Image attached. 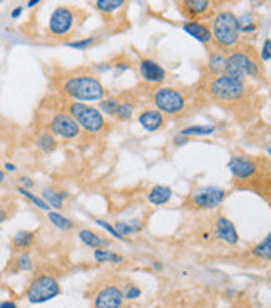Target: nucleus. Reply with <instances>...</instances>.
<instances>
[{
    "label": "nucleus",
    "mask_w": 271,
    "mask_h": 308,
    "mask_svg": "<svg viewBox=\"0 0 271 308\" xmlns=\"http://www.w3.org/2000/svg\"><path fill=\"white\" fill-rule=\"evenodd\" d=\"M64 94L79 102H99L106 98V87L94 76H74L64 82Z\"/></svg>",
    "instance_id": "nucleus-1"
},
{
    "label": "nucleus",
    "mask_w": 271,
    "mask_h": 308,
    "mask_svg": "<svg viewBox=\"0 0 271 308\" xmlns=\"http://www.w3.org/2000/svg\"><path fill=\"white\" fill-rule=\"evenodd\" d=\"M246 92V84L241 79H234L226 74L214 76L208 82V94L214 101L223 102V104H234L243 99Z\"/></svg>",
    "instance_id": "nucleus-2"
},
{
    "label": "nucleus",
    "mask_w": 271,
    "mask_h": 308,
    "mask_svg": "<svg viewBox=\"0 0 271 308\" xmlns=\"http://www.w3.org/2000/svg\"><path fill=\"white\" fill-rule=\"evenodd\" d=\"M211 35L216 40V44L223 49H231L239 42V29H238V17L230 10L219 12L213 20Z\"/></svg>",
    "instance_id": "nucleus-3"
},
{
    "label": "nucleus",
    "mask_w": 271,
    "mask_h": 308,
    "mask_svg": "<svg viewBox=\"0 0 271 308\" xmlns=\"http://www.w3.org/2000/svg\"><path fill=\"white\" fill-rule=\"evenodd\" d=\"M77 124L81 126V129H84L89 134H97L102 129L106 128V117L97 107L86 104V102L74 101L69 104V112Z\"/></svg>",
    "instance_id": "nucleus-4"
},
{
    "label": "nucleus",
    "mask_w": 271,
    "mask_h": 308,
    "mask_svg": "<svg viewBox=\"0 0 271 308\" xmlns=\"http://www.w3.org/2000/svg\"><path fill=\"white\" fill-rule=\"evenodd\" d=\"M153 104L166 116H179L186 109V98L174 87H159L153 94Z\"/></svg>",
    "instance_id": "nucleus-5"
},
{
    "label": "nucleus",
    "mask_w": 271,
    "mask_h": 308,
    "mask_svg": "<svg viewBox=\"0 0 271 308\" xmlns=\"http://www.w3.org/2000/svg\"><path fill=\"white\" fill-rule=\"evenodd\" d=\"M225 74L234 77V79L244 81V77H258L260 76V65L255 57L246 52H233L226 59Z\"/></svg>",
    "instance_id": "nucleus-6"
},
{
    "label": "nucleus",
    "mask_w": 271,
    "mask_h": 308,
    "mask_svg": "<svg viewBox=\"0 0 271 308\" xmlns=\"http://www.w3.org/2000/svg\"><path fill=\"white\" fill-rule=\"evenodd\" d=\"M60 293L59 281L52 275H39L30 281L27 288V300L30 303L39 305L56 298Z\"/></svg>",
    "instance_id": "nucleus-7"
},
{
    "label": "nucleus",
    "mask_w": 271,
    "mask_h": 308,
    "mask_svg": "<svg viewBox=\"0 0 271 308\" xmlns=\"http://www.w3.org/2000/svg\"><path fill=\"white\" fill-rule=\"evenodd\" d=\"M228 193L218 186H201L192 191L189 196V204L196 209H214L226 199Z\"/></svg>",
    "instance_id": "nucleus-8"
},
{
    "label": "nucleus",
    "mask_w": 271,
    "mask_h": 308,
    "mask_svg": "<svg viewBox=\"0 0 271 308\" xmlns=\"http://www.w3.org/2000/svg\"><path fill=\"white\" fill-rule=\"evenodd\" d=\"M49 132L62 139H76L81 136V126L67 112H56L49 123Z\"/></svg>",
    "instance_id": "nucleus-9"
},
{
    "label": "nucleus",
    "mask_w": 271,
    "mask_h": 308,
    "mask_svg": "<svg viewBox=\"0 0 271 308\" xmlns=\"http://www.w3.org/2000/svg\"><path fill=\"white\" fill-rule=\"evenodd\" d=\"M74 22H76L74 10H70L69 7H57L52 12L49 19V32L54 37H64V35H67L72 30Z\"/></svg>",
    "instance_id": "nucleus-10"
},
{
    "label": "nucleus",
    "mask_w": 271,
    "mask_h": 308,
    "mask_svg": "<svg viewBox=\"0 0 271 308\" xmlns=\"http://www.w3.org/2000/svg\"><path fill=\"white\" fill-rule=\"evenodd\" d=\"M231 174L239 181H250L255 179L258 171H260V164L256 159L250 158V156H233L228 162Z\"/></svg>",
    "instance_id": "nucleus-11"
},
{
    "label": "nucleus",
    "mask_w": 271,
    "mask_h": 308,
    "mask_svg": "<svg viewBox=\"0 0 271 308\" xmlns=\"http://www.w3.org/2000/svg\"><path fill=\"white\" fill-rule=\"evenodd\" d=\"M124 295L116 285L104 287L94 298V308H120Z\"/></svg>",
    "instance_id": "nucleus-12"
},
{
    "label": "nucleus",
    "mask_w": 271,
    "mask_h": 308,
    "mask_svg": "<svg viewBox=\"0 0 271 308\" xmlns=\"http://www.w3.org/2000/svg\"><path fill=\"white\" fill-rule=\"evenodd\" d=\"M181 12L188 17L189 20H198L201 17H206L213 10L211 0H179Z\"/></svg>",
    "instance_id": "nucleus-13"
},
{
    "label": "nucleus",
    "mask_w": 271,
    "mask_h": 308,
    "mask_svg": "<svg viewBox=\"0 0 271 308\" xmlns=\"http://www.w3.org/2000/svg\"><path fill=\"white\" fill-rule=\"evenodd\" d=\"M139 72L142 79L151 84H159L166 79V70L153 59H142L139 62Z\"/></svg>",
    "instance_id": "nucleus-14"
},
{
    "label": "nucleus",
    "mask_w": 271,
    "mask_h": 308,
    "mask_svg": "<svg viewBox=\"0 0 271 308\" xmlns=\"http://www.w3.org/2000/svg\"><path fill=\"white\" fill-rule=\"evenodd\" d=\"M214 233H216V236L223 241H226L228 245H238V241H239L236 226H234L233 221L228 220L226 216H219V218L216 220Z\"/></svg>",
    "instance_id": "nucleus-15"
},
{
    "label": "nucleus",
    "mask_w": 271,
    "mask_h": 308,
    "mask_svg": "<svg viewBox=\"0 0 271 308\" xmlns=\"http://www.w3.org/2000/svg\"><path fill=\"white\" fill-rule=\"evenodd\" d=\"M139 124L142 126L144 131L147 132H156L164 126V114L159 112L158 109H144L139 112Z\"/></svg>",
    "instance_id": "nucleus-16"
},
{
    "label": "nucleus",
    "mask_w": 271,
    "mask_h": 308,
    "mask_svg": "<svg viewBox=\"0 0 271 308\" xmlns=\"http://www.w3.org/2000/svg\"><path fill=\"white\" fill-rule=\"evenodd\" d=\"M183 30L186 34H189L192 39L203 42V44H209L213 40V35H211V29L208 26H204L200 20H189L183 23Z\"/></svg>",
    "instance_id": "nucleus-17"
},
{
    "label": "nucleus",
    "mask_w": 271,
    "mask_h": 308,
    "mask_svg": "<svg viewBox=\"0 0 271 308\" xmlns=\"http://www.w3.org/2000/svg\"><path fill=\"white\" fill-rule=\"evenodd\" d=\"M173 198V189L169 186H162V184H156L151 188L147 199L153 206H162V204L169 203V199Z\"/></svg>",
    "instance_id": "nucleus-18"
},
{
    "label": "nucleus",
    "mask_w": 271,
    "mask_h": 308,
    "mask_svg": "<svg viewBox=\"0 0 271 308\" xmlns=\"http://www.w3.org/2000/svg\"><path fill=\"white\" fill-rule=\"evenodd\" d=\"M40 198L44 199L51 208L60 209L64 206V201L69 198V193L67 191H59V189H54V188H44L42 189Z\"/></svg>",
    "instance_id": "nucleus-19"
},
{
    "label": "nucleus",
    "mask_w": 271,
    "mask_h": 308,
    "mask_svg": "<svg viewBox=\"0 0 271 308\" xmlns=\"http://www.w3.org/2000/svg\"><path fill=\"white\" fill-rule=\"evenodd\" d=\"M35 146H37L44 154H51L57 149V139L52 132L45 131V132H42V134L37 136V139H35Z\"/></svg>",
    "instance_id": "nucleus-20"
},
{
    "label": "nucleus",
    "mask_w": 271,
    "mask_h": 308,
    "mask_svg": "<svg viewBox=\"0 0 271 308\" xmlns=\"http://www.w3.org/2000/svg\"><path fill=\"white\" fill-rule=\"evenodd\" d=\"M226 59L228 56L225 52H213L209 56V60H208V69L211 74L214 76H219V74H225V67H226Z\"/></svg>",
    "instance_id": "nucleus-21"
},
{
    "label": "nucleus",
    "mask_w": 271,
    "mask_h": 308,
    "mask_svg": "<svg viewBox=\"0 0 271 308\" xmlns=\"http://www.w3.org/2000/svg\"><path fill=\"white\" fill-rule=\"evenodd\" d=\"M34 241H35L34 231H19L14 234V238H12V246L19 251H26L34 245Z\"/></svg>",
    "instance_id": "nucleus-22"
},
{
    "label": "nucleus",
    "mask_w": 271,
    "mask_h": 308,
    "mask_svg": "<svg viewBox=\"0 0 271 308\" xmlns=\"http://www.w3.org/2000/svg\"><path fill=\"white\" fill-rule=\"evenodd\" d=\"M116 231L120 234L122 238L129 236V234L139 233L141 229L144 228V223L141 220H129V221H117L116 223Z\"/></svg>",
    "instance_id": "nucleus-23"
},
{
    "label": "nucleus",
    "mask_w": 271,
    "mask_h": 308,
    "mask_svg": "<svg viewBox=\"0 0 271 308\" xmlns=\"http://www.w3.org/2000/svg\"><path fill=\"white\" fill-rule=\"evenodd\" d=\"M79 238L84 245L89 246V248H102V246H107V241L104 238H101L97 233L92 231V229H81Z\"/></svg>",
    "instance_id": "nucleus-24"
},
{
    "label": "nucleus",
    "mask_w": 271,
    "mask_h": 308,
    "mask_svg": "<svg viewBox=\"0 0 271 308\" xmlns=\"http://www.w3.org/2000/svg\"><path fill=\"white\" fill-rule=\"evenodd\" d=\"M132 114H134V104L129 101H119V104L116 107V111H114V119L117 121H122V123H126V121H131L132 119Z\"/></svg>",
    "instance_id": "nucleus-25"
},
{
    "label": "nucleus",
    "mask_w": 271,
    "mask_h": 308,
    "mask_svg": "<svg viewBox=\"0 0 271 308\" xmlns=\"http://www.w3.org/2000/svg\"><path fill=\"white\" fill-rule=\"evenodd\" d=\"M47 218L52 223L54 226L59 228V229H64V231H67V229H72L74 228V221H70L69 218H65L64 215L57 213V211H47Z\"/></svg>",
    "instance_id": "nucleus-26"
},
{
    "label": "nucleus",
    "mask_w": 271,
    "mask_h": 308,
    "mask_svg": "<svg viewBox=\"0 0 271 308\" xmlns=\"http://www.w3.org/2000/svg\"><path fill=\"white\" fill-rule=\"evenodd\" d=\"M124 4H126V0H97V2H95V9L107 15V14L117 12Z\"/></svg>",
    "instance_id": "nucleus-27"
},
{
    "label": "nucleus",
    "mask_w": 271,
    "mask_h": 308,
    "mask_svg": "<svg viewBox=\"0 0 271 308\" xmlns=\"http://www.w3.org/2000/svg\"><path fill=\"white\" fill-rule=\"evenodd\" d=\"M216 131L214 126H188V128H184L183 131L179 132V134H183L186 137H191V136H209L213 134V132Z\"/></svg>",
    "instance_id": "nucleus-28"
},
{
    "label": "nucleus",
    "mask_w": 271,
    "mask_h": 308,
    "mask_svg": "<svg viewBox=\"0 0 271 308\" xmlns=\"http://www.w3.org/2000/svg\"><path fill=\"white\" fill-rule=\"evenodd\" d=\"M253 255L260 259H264V262H268L271 258V234H266L264 240L256 245V248L253 250Z\"/></svg>",
    "instance_id": "nucleus-29"
},
{
    "label": "nucleus",
    "mask_w": 271,
    "mask_h": 308,
    "mask_svg": "<svg viewBox=\"0 0 271 308\" xmlns=\"http://www.w3.org/2000/svg\"><path fill=\"white\" fill-rule=\"evenodd\" d=\"M17 193H19V195H22L23 198H27L29 201L32 203V204H35V206H37L39 209H42V211H51V206H49V204H47L40 196L34 195V193L30 191V189L22 188V186H17Z\"/></svg>",
    "instance_id": "nucleus-30"
},
{
    "label": "nucleus",
    "mask_w": 271,
    "mask_h": 308,
    "mask_svg": "<svg viewBox=\"0 0 271 308\" xmlns=\"http://www.w3.org/2000/svg\"><path fill=\"white\" fill-rule=\"evenodd\" d=\"M94 258L97 263H122L124 262V258L120 255H116V253L107 251V250H95Z\"/></svg>",
    "instance_id": "nucleus-31"
},
{
    "label": "nucleus",
    "mask_w": 271,
    "mask_h": 308,
    "mask_svg": "<svg viewBox=\"0 0 271 308\" xmlns=\"http://www.w3.org/2000/svg\"><path fill=\"white\" fill-rule=\"evenodd\" d=\"M32 270V258L29 253H20L15 259V271H29Z\"/></svg>",
    "instance_id": "nucleus-32"
},
{
    "label": "nucleus",
    "mask_w": 271,
    "mask_h": 308,
    "mask_svg": "<svg viewBox=\"0 0 271 308\" xmlns=\"http://www.w3.org/2000/svg\"><path fill=\"white\" fill-rule=\"evenodd\" d=\"M95 42V39L89 37V39H84V40H74V42H67V47H72V49H87Z\"/></svg>",
    "instance_id": "nucleus-33"
},
{
    "label": "nucleus",
    "mask_w": 271,
    "mask_h": 308,
    "mask_svg": "<svg viewBox=\"0 0 271 308\" xmlns=\"http://www.w3.org/2000/svg\"><path fill=\"white\" fill-rule=\"evenodd\" d=\"M269 59H271V40L266 39L261 49V60L263 62H269Z\"/></svg>",
    "instance_id": "nucleus-34"
},
{
    "label": "nucleus",
    "mask_w": 271,
    "mask_h": 308,
    "mask_svg": "<svg viewBox=\"0 0 271 308\" xmlns=\"http://www.w3.org/2000/svg\"><path fill=\"white\" fill-rule=\"evenodd\" d=\"M95 223H97L99 226H102V228H104L106 231H109V233L112 234V236H116V238H119V240H124V238L120 236V234H119V233L116 231V228H114V226H111V225H109V223H107V221H104V220H95Z\"/></svg>",
    "instance_id": "nucleus-35"
},
{
    "label": "nucleus",
    "mask_w": 271,
    "mask_h": 308,
    "mask_svg": "<svg viewBox=\"0 0 271 308\" xmlns=\"http://www.w3.org/2000/svg\"><path fill=\"white\" fill-rule=\"evenodd\" d=\"M139 297H141V290L137 287H129L128 290H126V298L134 300V298H139Z\"/></svg>",
    "instance_id": "nucleus-36"
},
{
    "label": "nucleus",
    "mask_w": 271,
    "mask_h": 308,
    "mask_svg": "<svg viewBox=\"0 0 271 308\" xmlns=\"http://www.w3.org/2000/svg\"><path fill=\"white\" fill-rule=\"evenodd\" d=\"M20 184L19 186H22V188H26V189H30L32 191V188L35 186V183H34V179L32 178H29V176H20Z\"/></svg>",
    "instance_id": "nucleus-37"
},
{
    "label": "nucleus",
    "mask_w": 271,
    "mask_h": 308,
    "mask_svg": "<svg viewBox=\"0 0 271 308\" xmlns=\"http://www.w3.org/2000/svg\"><path fill=\"white\" fill-rule=\"evenodd\" d=\"M9 211H7V208L5 206H2V204H0V225H4L5 221L9 220Z\"/></svg>",
    "instance_id": "nucleus-38"
},
{
    "label": "nucleus",
    "mask_w": 271,
    "mask_h": 308,
    "mask_svg": "<svg viewBox=\"0 0 271 308\" xmlns=\"http://www.w3.org/2000/svg\"><path fill=\"white\" fill-rule=\"evenodd\" d=\"M189 141V137H186V136H183V134H178L176 137H174V144L176 146H181V144H186Z\"/></svg>",
    "instance_id": "nucleus-39"
},
{
    "label": "nucleus",
    "mask_w": 271,
    "mask_h": 308,
    "mask_svg": "<svg viewBox=\"0 0 271 308\" xmlns=\"http://www.w3.org/2000/svg\"><path fill=\"white\" fill-rule=\"evenodd\" d=\"M4 169L7 173H15L17 171V166L14 164V162H4Z\"/></svg>",
    "instance_id": "nucleus-40"
},
{
    "label": "nucleus",
    "mask_w": 271,
    "mask_h": 308,
    "mask_svg": "<svg viewBox=\"0 0 271 308\" xmlns=\"http://www.w3.org/2000/svg\"><path fill=\"white\" fill-rule=\"evenodd\" d=\"M22 12H23V9H22V7H17V9L12 10L10 17H12V19H19V17L22 15Z\"/></svg>",
    "instance_id": "nucleus-41"
},
{
    "label": "nucleus",
    "mask_w": 271,
    "mask_h": 308,
    "mask_svg": "<svg viewBox=\"0 0 271 308\" xmlns=\"http://www.w3.org/2000/svg\"><path fill=\"white\" fill-rule=\"evenodd\" d=\"M0 308H17V305L14 303V301H2V303H0Z\"/></svg>",
    "instance_id": "nucleus-42"
},
{
    "label": "nucleus",
    "mask_w": 271,
    "mask_h": 308,
    "mask_svg": "<svg viewBox=\"0 0 271 308\" xmlns=\"http://www.w3.org/2000/svg\"><path fill=\"white\" fill-rule=\"evenodd\" d=\"M40 2H42V0H29V2H27V7H29V9H34L35 5H39Z\"/></svg>",
    "instance_id": "nucleus-43"
},
{
    "label": "nucleus",
    "mask_w": 271,
    "mask_h": 308,
    "mask_svg": "<svg viewBox=\"0 0 271 308\" xmlns=\"http://www.w3.org/2000/svg\"><path fill=\"white\" fill-rule=\"evenodd\" d=\"M5 181V171H2V169H0V184H2Z\"/></svg>",
    "instance_id": "nucleus-44"
},
{
    "label": "nucleus",
    "mask_w": 271,
    "mask_h": 308,
    "mask_svg": "<svg viewBox=\"0 0 271 308\" xmlns=\"http://www.w3.org/2000/svg\"><path fill=\"white\" fill-rule=\"evenodd\" d=\"M153 267H154V270H162V265L161 263H154Z\"/></svg>",
    "instance_id": "nucleus-45"
},
{
    "label": "nucleus",
    "mask_w": 271,
    "mask_h": 308,
    "mask_svg": "<svg viewBox=\"0 0 271 308\" xmlns=\"http://www.w3.org/2000/svg\"><path fill=\"white\" fill-rule=\"evenodd\" d=\"M251 2H261V0H251Z\"/></svg>",
    "instance_id": "nucleus-46"
},
{
    "label": "nucleus",
    "mask_w": 271,
    "mask_h": 308,
    "mask_svg": "<svg viewBox=\"0 0 271 308\" xmlns=\"http://www.w3.org/2000/svg\"><path fill=\"white\" fill-rule=\"evenodd\" d=\"M0 2H2V0H0Z\"/></svg>",
    "instance_id": "nucleus-47"
}]
</instances>
